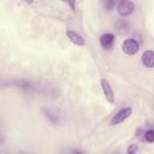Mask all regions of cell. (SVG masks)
<instances>
[{
  "mask_svg": "<svg viewBox=\"0 0 154 154\" xmlns=\"http://www.w3.org/2000/svg\"><path fill=\"white\" fill-rule=\"evenodd\" d=\"M140 49V43L135 38H126L122 43V51L128 54V55H134L138 52Z\"/></svg>",
  "mask_w": 154,
  "mask_h": 154,
  "instance_id": "6da1fadb",
  "label": "cell"
},
{
  "mask_svg": "<svg viewBox=\"0 0 154 154\" xmlns=\"http://www.w3.org/2000/svg\"><path fill=\"white\" fill-rule=\"evenodd\" d=\"M134 10H135V5H134V2L130 1V0H122V1H119L118 5H117V12H118V14L122 16V17H128V16H130V14L134 12Z\"/></svg>",
  "mask_w": 154,
  "mask_h": 154,
  "instance_id": "7a4b0ae2",
  "label": "cell"
},
{
  "mask_svg": "<svg viewBox=\"0 0 154 154\" xmlns=\"http://www.w3.org/2000/svg\"><path fill=\"white\" fill-rule=\"evenodd\" d=\"M132 113V108L131 107H125V108H122L119 109L114 116L113 118L111 119V125H118L120 123H123L125 119H128Z\"/></svg>",
  "mask_w": 154,
  "mask_h": 154,
  "instance_id": "3957f363",
  "label": "cell"
},
{
  "mask_svg": "<svg viewBox=\"0 0 154 154\" xmlns=\"http://www.w3.org/2000/svg\"><path fill=\"white\" fill-rule=\"evenodd\" d=\"M100 83H101V88H102V91H103V95H105L106 100L109 103H114V93L112 90V87H111L109 82L106 78H102Z\"/></svg>",
  "mask_w": 154,
  "mask_h": 154,
  "instance_id": "277c9868",
  "label": "cell"
},
{
  "mask_svg": "<svg viewBox=\"0 0 154 154\" xmlns=\"http://www.w3.org/2000/svg\"><path fill=\"white\" fill-rule=\"evenodd\" d=\"M142 64L148 67V69H153L154 67V51H144L142 54Z\"/></svg>",
  "mask_w": 154,
  "mask_h": 154,
  "instance_id": "5b68a950",
  "label": "cell"
},
{
  "mask_svg": "<svg viewBox=\"0 0 154 154\" xmlns=\"http://www.w3.org/2000/svg\"><path fill=\"white\" fill-rule=\"evenodd\" d=\"M114 43V35L111 32H106L100 37V45L105 49H111Z\"/></svg>",
  "mask_w": 154,
  "mask_h": 154,
  "instance_id": "8992f818",
  "label": "cell"
},
{
  "mask_svg": "<svg viewBox=\"0 0 154 154\" xmlns=\"http://www.w3.org/2000/svg\"><path fill=\"white\" fill-rule=\"evenodd\" d=\"M66 36H67V38H69L73 45H76V46H84V43H85L84 38H83L79 34H77L76 31H73V30H67V31H66Z\"/></svg>",
  "mask_w": 154,
  "mask_h": 154,
  "instance_id": "52a82bcc",
  "label": "cell"
},
{
  "mask_svg": "<svg viewBox=\"0 0 154 154\" xmlns=\"http://www.w3.org/2000/svg\"><path fill=\"white\" fill-rule=\"evenodd\" d=\"M116 29L119 34H125L129 31V24L125 22V20H119L117 24H116Z\"/></svg>",
  "mask_w": 154,
  "mask_h": 154,
  "instance_id": "ba28073f",
  "label": "cell"
},
{
  "mask_svg": "<svg viewBox=\"0 0 154 154\" xmlns=\"http://www.w3.org/2000/svg\"><path fill=\"white\" fill-rule=\"evenodd\" d=\"M144 140L147 141V142H154V130H152V129H149V130H147L146 132H144Z\"/></svg>",
  "mask_w": 154,
  "mask_h": 154,
  "instance_id": "9c48e42d",
  "label": "cell"
},
{
  "mask_svg": "<svg viewBox=\"0 0 154 154\" xmlns=\"http://www.w3.org/2000/svg\"><path fill=\"white\" fill-rule=\"evenodd\" d=\"M138 152V146L137 144H130L128 147V154H137Z\"/></svg>",
  "mask_w": 154,
  "mask_h": 154,
  "instance_id": "30bf717a",
  "label": "cell"
},
{
  "mask_svg": "<svg viewBox=\"0 0 154 154\" xmlns=\"http://www.w3.org/2000/svg\"><path fill=\"white\" fill-rule=\"evenodd\" d=\"M103 5H105L106 10H111L113 7V5H114V1H106V2H103Z\"/></svg>",
  "mask_w": 154,
  "mask_h": 154,
  "instance_id": "8fae6325",
  "label": "cell"
},
{
  "mask_svg": "<svg viewBox=\"0 0 154 154\" xmlns=\"http://www.w3.org/2000/svg\"><path fill=\"white\" fill-rule=\"evenodd\" d=\"M69 5L72 7V10H75V4H73V2H69Z\"/></svg>",
  "mask_w": 154,
  "mask_h": 154,
  "instance_id": "7c38bea8",
  "label": "cell"
},
{
  "mask_svg": "<svg viewBox=\"0 0 154 154\" xmlns=\"http://www.w3.org/2000/svg\"><path fill=\"white\" fill-rule=\"evenodd\" d=\"M73 154H83V153H81V152H73Z\"/></svg>",
  "mask_w": 154,
  "mask_h": 154,
  "instance_id": "4fadbf2b",
  "label": "cell"
}]
</instances>
